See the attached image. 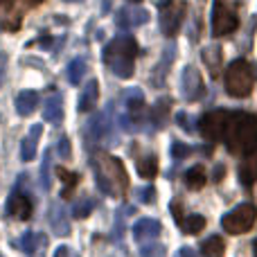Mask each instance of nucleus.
Listing matches in <instances>:
<instances>
[{
    "mask_svg": "<svg viewBox=\"0 0 257 257\" xmlns=\"http://www.w3.org/2000/svg\"><path fill=\"white\" fill-rule=\"evenodd\" d=\"M95 169L97 187L108 196H124L128 190V176L124 163L111 154H95L90 160Z\"/></svg>",
    "mask_w": 257,
    "mask_h": 257,
    "instance_id": "nucleus-1",
    "label": "nucleus"
},
{
    "mask_svg": "<svg viewBox=\"0 0 257 257\" xmlns=\"http://www.w3.org/2000/svg\"><path fill=\"white\" fill-rule=\"evenodd\" d=\"M226 147L235 156L257 151V117L253 113H230L226 126Z\"/></svg>",
    "mask_w": 257,
    "mask_h": 257,
    "instance_id": "nucleus-2",
    "label": "nucleus"
},
{
    "mask_svg": "<svg viewBox=\"0 0 257 257\" xmlns=\"http://www.w3.org/2000/svg\"><path fill=\"white\" fill-rule=\"evenodd\" d=\"M136 57H138V43L133 36H117L111 43L104 48V63L108 66V70L113 75H117L120 79H128L133 77V70H136Z\"/></svg>",
    "mask_w": 257,
    "mask_h": 257,
    "instance_id": "nucleus-3",
    "label": "nucleus"
},
{
    "mask_svg": "<svg viewBox=\"0 0 257 257\" xmlns=\"http://www.w3.org/2000/svg\"><path fill=\"white\" fill-rule=\"evenodd\" d=\"M257 79V66L246 59H235L226 70V90L232 97H248Z\"/></svg>",
    "mask_w": 257,
    "mask_h": 257,
    "instance_id": "nucleus-4",
    "label": "nucleus"
},
{
    "mask_svg": "<svg viewBox=\"0 0 257 257\" xmlns=\"http://www.w3.org/2000/svg\"><path fill=\"white\" fill-rule=\"evenodd\" d=\"M257 219V208L253 203H241L235 210H230L228 214L221 217V226L228 235H241V232H248L253 228Z\"/></svg>",
    "mask_w": 257,
    "mask_h": 257,
    "instance_id": "nucleus-5",
    "label": "nucleus"
},
{
    "mask_svg": "<svg viewBox=\"0 0 257 257\" xmlns=\"http://www.w3.org/2000/svg\"><path fill=\"white\" fill-rule=\"evenodd\" d=\"M239 27L237 9L228 0H214L212 5V36H228Z\"/></svg>",
    "mask_w": 257,
    "mask_h": 257,
    "instance_id": "nucleus-6",
    "label": "nucleus"
},
{
    "mask_svg": "<svg viewBox=\"0 0 257 257\" xmlns=\"http://www.w3.org/2000/svg\"><path fill=\"white\" fill-rule=\"evenodd\" d=\"M230 111H210L201 117L199 128L203 133V138H208L210 142H221L226 138V126Z\"/></svg>",
    "mask_w": 257,
    "mask_h": 257,
    "instance_id": "nucleus-7",
    "label": "nucleus"
},
{
    "mask_svg": "<svg viewBox=\"0 0 257 257\" xmlns=\"http://www.w3.org/2000/svg\"><path fill=\"white\" fill-rule=\"evenodd\" d=\"M111 133H113V108L108 106L106 111L95 113V115L88 120V124H86V140L88 142H106Z\"/></svg>",
    "mask_w": 257,
    "mask_h": 257,
    "instance_id": "nucleus-8",
    "label": "nucleus"
},
{
    "mask_svg": "<svg viewBox=\"0 0 257 257\" xmlns=\"http://www.w3.org/2000/svg\"><path fill=\"white\" fill-rule=\"evenodd\" d=\"M187 5L178 3V5H169V7L160 9V30H163L165 36H174L183 25V18H185Z\"/></svg>",
    "mask_w": 257,
    "mask_h": 257,
    "instance_id": "nucleus-9",
    "label": "nucleus"
},
{
    "mask_svg": "<svg viewBox=\"0 0 257 257\" xmlns=\"http://www.w3.org/2000/svg\"><path fill=\"white\" fill-rule=\"evenodd\" d=\"M181 93L187 102H196L203 95V79L194 66H187L181 75Z\"/></svg>",
    "mask_w": 257,
    "mask_h": 257,
    "instance_id": "nucleus-10",
    "label": "nucleus"
},
{
    "mask_svg": "<svg viewBox=\"0 0 257 257\" xmlns=\"http://www.w3.org/2000/svg\"><path fill=\"white\" fill-rule=\"evenodd\" d=\"M149 21V14L147 9L140 7H122L115 16V23L120 30H133V27H140Z\"/></svg>",
    "mask_w": 257,
    "mask_h": 257,
    "instance_id": "nucleus-11",
    "label": "nucleus"
},
{
    "mask_svg": "<svg viewBox=\"0 0 257 257\" xmlns=\"http://www.w3.org/2000/svg\"><path fill=\"white\" fill-rule=\"evenodd\" d=\"M160 232H163V226H160V221H156V219L142 217L133 223V237H136V241H140V244L142 241L158 239Z\"/></svg>",
    "mask_w": 257,
    "mask_h": 257,
    "instance_id": "nucleus-12",
    "label": "nucleus"
},
{
    "mask_svg": "<svg viewBox=\"0 0 257 257\" xmlns=\"http://www.w3.org/2000/svg\"><path fill=\"white\" fill-rule=\"evenodd\" d=\"M122 97H124L126 115L131 117L133 124H138V122L145 117V95H142V90L140 88H128Z\"/></svg>",
    "mask_w": 257,
    "mask_h": 257,
    "instance_id": "nucleus-13",
    "label": "nucleus"
},
{
    "mask_svg": "<svg viewBox=\"0 0 257 257\" xmlns=\"http://www.w3.org/2000/svg\"><path fill=\"white\" fill-rule=\"evenodd\" d=\"M48 221H50V228H52L54 235L59 237H66L70 235V219H68V212L61 203H52L48 210Z\"/></svg>",
    "mask_w": 257,
    "mask_h": 257,
    "instance_id": "nucleus-14",
    "label": "nucleus"
},
{
    "mask_svg": "<svg viewBox=\"0 0 257 257\" xmlns=\"http://www.w3.org/2000/svg\"><path fill=\"white\" fill-rule=\"evenodd\" d=\"M7 210L12 217L21 219V221H27L32 217V201L23 194L21 190H16L12 196H9V203H7Z\"/></svg>",
    "mask_w": 257,
    "mask_h": 257,
    "instance_id": "nucleus-15",
    "label": "nucleus"
},
{
    "mask_svg": "<svg viewBox=\"0 0 257 257\" xmlns=\"http://www.w3.org/2000/svg\"><path fill=\"white\" fill-rule=\"evenodd\" d=\"M63 115H66V113H63V97L59 93L50 95L43 104V120L57 126L63 122Z\"/></svg>",
    "mask_w": 257,
    "mask_h": 257,
    "instance_id": "nucleus-16",
    "label": "nucleus"
},
{
    "mask_svg": "<svg viewBox=\"0 0 257 257\" xmlns=\"http://www.w3.org/2000/svg\"><path fill=\"white\" fill-rule=\"evenodd\" d=\"M12 246H14V248L25 250L30 257H34L41 248H45V235H41V232H34V230H27L25 235H23L18 241H14Z\"/></svg>",
    "mask_w": 257,
    "mask_h": 257,
    "instance_id": "nucleus-17",
    "label": "nucleus"
},
{
    "mask_svg": "<svg viewBox=\"0 0 257 257\" xmlns=\"http://www.w3.org/2000/svg\"><path fill=\"white\" fill-rule=\"evenodd\" d=\"M41 133H43V126H41V124H34V126L30 128V133L23 138V142H21V158L25 160V163L34 160L36 147H39V140H41Z\"/></svg>",
    "mask_w": 257,
    "mask_h": 257,
    "instance_id": "nucleus-18",
    "label": "nucleus"
},
{
    "mask_svg": "<svg viewBox=\"0 0 257 257\" xmlns=\"http://www.w3.org/2000/svg\"><path fill=\"white\" fill-rule=\"evenodd\" d=\"M39 106V93L36 90H21L16 95V113L21 117H27Z\"/></svg>",
    "mask_w": 257,
    "mask_h": 257,
    "instance_id": "nucleus-19",
    "label": "nucleus"
},
{
    "mask_svg": "<svg viewBox=\"0 0 257 257\" xmlns=\"http://www.w3.org/2000/svg\"><path fill=\"white\" fill-rule=\"evenodd\" d=\"M97 99H99V84H97V79H90L88 81V86L84 88V93H81V97H79V111L81 113H90L95 108V104H97Z\"/></svg>",
    "mask_w": 257,
    "mask_h": 257,
    "instance_id": "nucleus-20",
    "label": "nucleus"
},
{
    "mask_svg": "<svg viewBox=\"0 0 257 257\" xmlns=\"http://www.w3.org/2000/svg\"><path fill=\"white\" fill-rule=\"evenodd\" d=\"M239 181L244 185H253L257 181V151L246 156V160L239 165Z\"/></svg>",
    "mask_w": 257,
    "mask_h": 257,
    "instance_id": "nucleus-21",
    "label": "nucleus"
},
{
    "mask_svg": "<svg viewBox=\"0 0 257 257\" xmlns=\"http://www.w3.org/2000/svg\"><path fill=\"white\" fill-rule=\"evenodd\" d=\"M203 61H205V66H208L210 75L219 77V72H221V48H219V45H210V48H205L203 50Z\"/></svg>",
    "mask_w": 257,
    "mask_h": 257,
    "instance_id": "nucleus-22",
    "label": "nucleus"
},
{
    "mask_svg": "<svg viewBox=\"0 0 257 257\" xmlns=\"http://www.w3.org/2000/svg\"><path fill=\"white\" fill-rule=\"evenodd\" d=\"M205 181H208V174H205L203 165H194L185 172V183L190 190H201L205 185Z\"/></svg>",
    "mask_w": 257,
    "mask_h": 257,
    "instance_id": "nucleus-23",
    "label": "nucleus"
},
{
    "mask_svg": "<svg viewBox=\"0 0 257 257\" xmlns=\"http://www.w3.org/2000/svg\"><path fill=\"white\" fill-rule=\"evenodd\" d=\"M174 61V48H167L163 54V59H160V63L156 66V72L154 77H151V81H154V86H163L165 84V75H167V68L172 66Z\"/></svg>",
    "mask_w": 257,
    "mask_h": 257,
    "instance_id": "nucleus-24",
    "label": "nucleus"
},
{
    "mask_svg": "<svg viewBox=\"0 0 257 257\" xmlns=\"http://www.w3.org/2000/svg\"><path fill=\"white\" fill-rule=\"evenodd\" d=\"M223 250H226V244H223L221 237L212 235L201 244V253L203 257H223Z\"/></svg>",
    "mask_w": 257,
    "mask_h": 257,
    "instance_id": "nucleus-25",
    "label": "nucleus"
},
{
    "mask_svg": "<svg viewBox=\"0 0 257 257\" xmlns=\"http://www.w3.org/2000/svg\"><path fill=\"white\" fill-rule=\"evenodd\" d=\"M84 75H86V61H84L81 57L72 59V61L68 63V72H66V77H68V81H70V86L81 84Z\"/></svg>",
    "mask_w": 257,
    "mask_h": 257,
    "instance_id": "nucleus-26",
    "label": "nucleus"
},
{
    "mask_svg": "<svg viewBox=\"0 0 257 257\" xmlns=\"http://www.w3.org/2000/svg\"><path fill=\"white\" fill-rule=\"evenodd\" d=\"M138 174H140L142 178H156V174H158V160H156V156H145V158L138 160Z\"/></svg>",
    "mask_w": 257,
    "mask_h": 257,
    "instance_id": "nucleus-27",
    "label": "nucleus"
},
{
    "mask_svg": "<svg viewBox=\"0 0 257 257\" xmlns=\"http://www.w3.org/2000/svg\"><path fill=\"white\" fill-rule=\"evenodd\" d=\"M57 176L61 178L63 183H66V187H63V192H61V196H63V199H68V196L72 194V190L77 187V183H79V174L68 172L66 167H57Z\"/></svg>",
    "mask_w": 257,
    "mask_h": 257,
    "instance_id": "nucleus-28",
    "label": "nucleus"
},
{
    "mask_svg": "<svg viewBox=\"0 0 257 257\" xmlns=\"http://www.w3.org/2000/svg\"><path fill=\"white\" fill-rule=\"evenodd\" d=\"M169 106H172V102H169V99H158V102H156V106L151 108V120H154L156 126H165L167 115H169Z\"/></svg>",
    "mask_w": 257,
    "mask_h": 257,
    "instance_id": "nucleus-29",
    "label": "nucleus"
},
{
    "mask_svg": "<svg viewBox=\"0 0 257 257\" xmlns=\"http://www.w3.org/2000/svg\"><path fill=\"white\" fill-rule=\"evenodd\" d=\"M181 228L187 235H199L205 228V217H201V214H190V217H185L181 221Z\"/></svg>",
    "mask_w": 257,
    "mask_h": 257,
    "instance_id": "nucleus-30",
    "label": "nucleus"
},
{
    "mask_svg": "<svg viewBox=\"0 0 257 257\" xmlns=\"http://www.w3.org/2000/svg\"><path fill=\"white\" fill-rule=\"evenodd\" d=\"M50 163H52V149H48V154L43 156V165H41V185L43 190H50L52 181H50Z\"/></svg>",
    "mask_w": 257,
    "mask_h": 257,
    "instance_id": "nucleus-31",
    "label": "nucleus"
},
{
    "mask_svg": "<svg viewBox=\"0 0 257 257\" xmlns=\"http://www.w3.org/2000/svg\"><path fill=\"white\" fill-rule=\"evenodd\" d=\"M93 199H81L77 205H72V217L75 219H86L90 212H93Z\"/></svg>",
    "mask_w": 257,
    "mask_h": 257,
    "instance_id": "nucleus-32",
    "label": "nucleus"
},
{
    "mask_svg": "<svg viewBox=\"0 0 257 257\" xmlns=\"http://www.w3.org/2000/svg\"><path fill=\"white\" fill-rule=\"evenodd\" d=\"M190 154H192V147L185 145V142H174V145H172V156H174L176 160L187 158Z\"/></svg>",
    "mask_w": 257,
    "mask_h": 257,
    "instance_id": "nucleus-33",
    "label": "nucleus"
},
{
    "mask_svg": "<svg viewBox=\"0 0 257 257\" xmlns=\"http://www.w3.org/2000/svg\"><path fill=\"white\" fill-rule=\"evenodd\" d=\"M57 154H59V158H63V160H70V156H72V147H70V140H68L66 136H63V138H59Z\"/></svg>",
    "mask_w": 257,
    "mask_h": 257,
    "instance_id": "nucleus-34",
    "label": "nucleus"
},
{
    "mask_svg": "<svg viewBox=\"0 0 257 257\" xmlns=\"http://www.w3.org/2000/svg\"><path fill=\"white\" fill-rule=\"evenodd\" d=\"M163 255H165V248L158 244H151L142 248V257H163Z\"/></svg>",
    "mask_w": 257,
    "mask_h": 257,
    "instance_id": "nucleus-35",
    "label": "nucleus"
},
{
    "mask_svg": "<svg viewBox=\"0 0 257 257\" xmlns=\"http://www.w3.org/2000/svg\"><path fill=\"white\" fill-rule=\"evenodd\" d=\"M176 122L181 124V128H185V131H194V124H192V117L187 115V113H178V115H176Z\"/></svg>",
    "mask_w": 257,
    "mask_h": 257,
    "instance_id": "nucleus-36",
    "label": "nucleus"
},
{
    "mask_svg": "<svg viewBox=\"0 0 257 257\" xmlns=\"http://www.w3.org/2000/svg\"><path fill=\"white\" fill-rule=\"evenodd\" d=\"M156 192L154 187H142V190H138V199L142 201V203H149V201H154Z\"/></svg>",
    "mask_w": 257,
    "mask_h": 257,
    "instance_id": "nucleus-37",
    "label": "nucleus"
},
{
    "mask_svg": "<svg viewBox=\"0 0 257 257\" xmlns=\"http://www.w3.org/2000/svg\"><path fill=\"white\" fill-rule=\"evenodd\" d=\"M172 214H174V219H176L178 223L183 221V208H181V201H174V203H172Z\"/></svg>",
    "mask_w": 257,
    "mask_h": 257,
    "instance_id": "nucleus-38",
    "label": "nucleus"
},
{
    "mask_svg": "<svg viewBox=\"0 0 257 257\" xmlns=\"http://www.w3.org/2000/svg\"><path fill=\"white\" fill-rule=\"evenodd\" d=\"M5 70H7V54L0 52V84L5 79Z\"/></svg>",
    "mask_w": 257,
    "mask_h": 257,
    "instance_id": "nucleus-39",
    "label": "nucleus"
},
{
    "mask_svg": "<svg viewBox=\"0 0 257 257\" xmlns=\"http://www.w3.org/2000/svg\"><path fill=\"white\" fill-rule=\"evenodd\" d=\"M176 257H196V253H194V248H190V246H185V248H181L178 250V255Z\"/></svg>",
    "mask_w": 257,
    "mask_h": 257,
    "instance_id": "nucleus-40",
    "label": "nucleus"
},
{
    "mask_svg": "<svg viewBox=\"0 0 257 257\" xmlns=\"http://www.w3.org/2000/svg\"><path fill=\"white\" fill-rule=\"evenodd\" d=\"M52 257H70V250H68V246H59Z\"/></svg>",
    "mask_w": 257,
    "mask_h": 257,
    "instance_id": "nucleus-41",
    "label": "nucleus"
},
{
    "mask_svg": "<svg viewBox=\"0 0 257 257\" xmlns=\"http://www.w3.org/2000/svg\"><path fill=\"white\" fill-rule=\"evenodd\" d=\"M223 174H226V167H223V165H219L217 167V172H214V181H221V176Z\"/></svg>",
    "mask_w": 257,
    "mask_h": 257,
    "instance_id": "nucleus-42",
    "label": "nucleus"
},
{
    "mask_svg": "<svg viewBox=\"0 0 257 257\" xmlns=\"http://www.w3.org/2000/svg\"><path fill=\"white\" fill-rule=\"evenodd\" d=\"M154 3H156V7H158V9H165V7H169L174 0H154Z\"/></svg>",
    "mask_w": 257,
    "mask_h": 257,
    "instance_id": "nucleus-43",
    "label": "nucleus"
},
{
    "mask_svg": "<svg viewBox=\"0 0 257 257\" xmlns=\"http://www.w3.org/2000/svg\"><path fill=\"white\" fill-rule=\"evenodd\" d=\"M253 253H255V257H257V239H255V244H253Z\"/></svg>",
    "mask_w": 257,
    "mask_h": 257,
    "instance_id": "nucleus-44",
    "label": "nucleus"
},
{
    "mask_svg": "<svg viewBox=\"0 0 257 257\" xmlns=\"http://www.w3.org/2000/svg\"><path fill=\"white\" fill-rule=\"evenodd\" d=\"M128 3H133V5H138V3H142V0H128Z\"/></svg>",
    "mask_w": 257,
    "mask_h": 257,
    "instance_id": "nucleus-45",
    "label": "nucleus"
},
{
    "mask_svg": "<svg viewBox=\"0 0 257 257\" xmlns=\"http://www.w3.org/2000/svg\"><path fill=\"white\" fill-rule=\"evenodd\" d=\"M66 3H81V0H66Z\"/></svg>",
    "mask_w": 257,
    "mask_h": 257,
    "instance_id": "nucleus-46",
    "label": "nucleus"
},
{
    "mask_svg": "<svg viewBox=\"0 0 257 257\" xmlns=\"http://www.w3.org/2000/svg\"><path fill=\"white\" fill-rule=\"evenodd\" d=\"M0 257H3V253H0Z\"/></svg>",
    "mask_w": 257,
    "mask_h": 257,
    "instance_id": "nucleus-47",
    "label": "nucleus"
}]
</instances>
